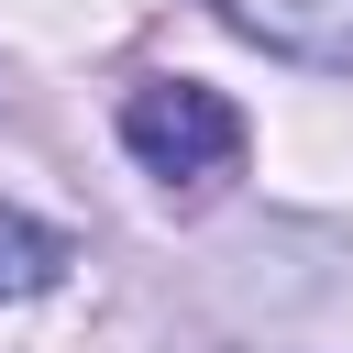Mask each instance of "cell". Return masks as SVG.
I'll return each mask as SVG.
<instances>
[{"mask_svg":"<svg viewBox=\"0 0 353 353\" xmlns=\"http://www.w3.org/2000/svg\"><path fill=\"white\" fill-rule=\"evenodd\" d=\"M243 44L287 55V66H320V77H353V0H210Z\"/></svg>","mask_w":353,"mask_h":353,"instance_id":"7a4b0ae2","label":"cell"},{"mask_svg":"<svg viewBox=\"0 0 353 353\" xmlns=\"http://www.w3.org/2000/svg\"><path fill=\"white\" fill-rule=\"evenodd\" d=\"M55 276H66V232H44V221L0 210V298H44Z\"/></svg>","mask_w":353,"mask_h":353,"instance_id":"3957f363","label":"cell"},{"mask_svg":"<svg viewBox=\"0 0 353 353\" xmlns=\"http://www.w3.org/2000/svg\"><path fill=\"white\" fill-rule=\"evenodd\" d=\"M121 143H132L143 176L199 188V176H221V165L243 154V110H232L210 77H143V88L121 99Z\"/></svg>","mask_w":353,"mask_h":353,"instance_id":"6da1fadb","label":"cell"}]
</instances>
